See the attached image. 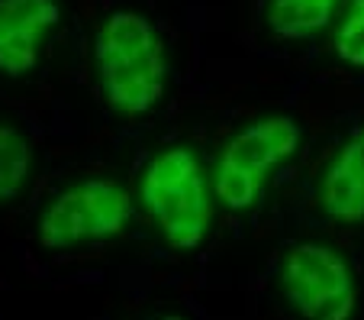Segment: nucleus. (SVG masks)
I'll use <instances>...</instances> for the list:
<instances>
[{
	"label": "nucleus",
	"mask_w": 364,
	"mask_h": 320,
	"mask_svg": "<svg viewBox=\"0 0 364 320\" xmlns=\"http://www.w3.org/2000/svg\"><path fill=\"white\" fill-rule=\"evenodd\" d=\"M94 68L103 104L117 117H145L165 98L171 58L149 16L139 10H113L97 26Z\"/></svg>",
	"instance_id": "nucleus-1"
},
{
	"label": "nucleus",
	"mask_w": 364,
	"mask_h": 320,
	"mask_svg": "<svg viewBox=\"0 0 364 320\" xmlns=\"http://www.w3.org/2000/svg\"><path fill=\"white\" fill-rule=\"evenodd\" d=\"M136 204L174 252L200 249L220 210L210 165L187 143L159 149L145 162L136 181Z\"/></svg>",
	"instance_id": "nucleus-2"
},
{
	"label": "nucleus",
	"mask_w": 364,
	"mask_h": 320,
	"mask_svg": "<svg viewBox=\"0 0 364 320\" xmlns=\"http://www.w3.org/2000/svg\"><path fill=\"white\" fill-rule=\"evenodd\" d=\"M303 126L290 113H258L232 130L210 162L213 195L226 214H252L271 181L300 155Z\"/></svg>",
	"instance_id": "nucleus-3"
},
{
	"label": "nucleus",
	"mask_w": 364,
	"mask_h": 320,
	"mask_svg": "<svg viewBox=\"0 0 364 320\" xmlns=\"http://www.w3.org/2000/svg\"><path fill=\"white\" fill-rule=\"evenodd\" d=\"M277 294L296 320H355L361 282L348 252L323 239H296L277 259Z\"/></svg>",
	"instance_id": "nucleus-4"
},
{
	"label": "nucleus",
	"mask_w": 364,
	"mask_h": 320,
	"mask_svg": "<svg viewBox=\"0 0 364 320\" xmlns=\"http://www.w3.org/2000/svg\"><path fill=\"white\" fill-rule=\"evenodd\" d=\"M132 207L136 197L117 178H77L42 204L36 237L52 252L113 243L129 230Z\"/></svg>",
	"instance_id": "nucleus-5"
},
{
	"label": "nucleus",
	"mask_w": 364,
	"mask_h": 320,
	"mask_svg": "<svg viewBox=\"0 0 364 320\" xmlns=\"http://www.w3.org/2000/svg\"><path fill=\"white\" fill-rule=\"evenodd\" d=\"M62 20L58 0H0V75L26 78Z\"/></svg>",
	"instance_id": "nucleus-6"
},
{
	"label": "nucleus",
	"mask_w": 364,
	"mask_h": 320,
	"mask_svg": "<svg viewBox=\"0 0 364 320\" xmlns=\"http://www.w3.org/2000/svg\"><path fill=\"white\" fill-rule=\"evenodd\" d=\"M316 204L338 227H364V123L326 159L316 178Z\"/></svg>",
	"instance_id": "nucleus-7"
},
{
	"label": "nucleus",
	"mask_w": 364,
	"mask_h": 320,
	"mask_svg": "<svg viewBox=\"0 0 364 320\" xmlns=\"http://www.w3.org/2000/svg\"><path fill=\"white\" fill-rule=\"evenodd\" d=\"M342 0H268L264 20L277 39L303 42L336 26Z\"/></svg>",
	"instance_id": "nucleus-8"
},
{
	"label": "nucleus",
	"mask_w": 364,
	"mask_h": 320,
	"mask_svg": "<svg viewBox=\"0 0 364 320\" xmlns=\"http://www.w3.org/2000/svg\"><path fill=\"white\" fill-rule=\"evenodd\" d=\"M33 175V149L16 126L0 123V204L14 201Z\"/></svg>",
	"instance_id": "nucleus-9"
},
{
	"label": "nucleus",
	"mask_w": 364,
	"mask_h": 320,
	"mask_svg": "<svg viewBox=\"0 0 364 320\" xmlns=\"http://www.w3.org/2000/svg\"><path fill=\"white\" fill-rule=\"evenodd\" d=\"M332 52L345 68L364 71V0H348L332 26Z\"/></svg>",
	"instance_id": "nucleus-10"
},
{
	"label": "nucleus",
	"mask_w": 364,
	"mask_h": 320,
	"mask_svg": "<svg viewBox=\"0 0 364 320\" xmlns=\"http://www.w3.org/2000/svg\"><path fill=\"white\" fill-rule=\"evenodd\" d=\"M155 320H187L184 314H161V317H155Z\"/></svg>",
	"instance_id": "nucleus-11"
}]
</instances>
